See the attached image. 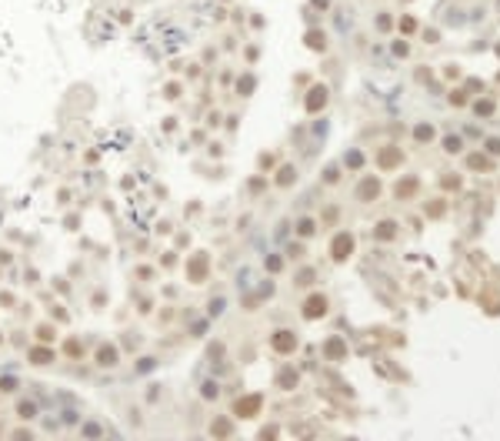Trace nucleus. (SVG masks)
I'll return each mask as SVG.
<instances>
[{
	"label": "nucleus",
	"instance_id": "nucleus-1",
	"mask_svg": "<svg viewBox=\"0 0 500 441\" xmlns=\"http://www.w3.org/2000/svg\"><path fill=\"white\" fill-rule=\"evenodd\" d=\"M260 404H263V398H260V395L237 398V404H234V415H237V418H254V415L260 411Z\"/></svg>",
	"mask_w": 500,
	"mask_h": 441
},
{
	"label": "nucleus",
	"instance_id": "nucleus-2",
	"mask_svg": "<svg viewBox=\"0 0 500 441\" xmlns=\"http://www.w3.org/2000/svg\"><path fill=\"white\" fill-rule=\"evenodd\" d=\"M327 314V298L324 294H310L307 301H304V318L307 321H317V318H324Z\"/></svg>",
	"mask_w": 500,
	"mask_h": 441
},
{
	"label": "nucleus",
	"instance_id": "nucleus-3",
	"mask_svg": "<svg viewBox=\"0 0 500 441\" xmlns=\"http://www.w3.org/2000/svg\"><path fill=\"white\" fill-rule=\"evenodd\" d=\"M350 254H353V237L350 234H337L333 244H330V257L333 261H347Z\"/></svg>",
	"mask_w": 500,
	"mask_h": 441
},
{
	"label": "nucleus",
	"instance_id": "nucleus-4",
	"mask_svg": "<svg viewBox=\"0 0 500 441\" xmlns=\"http://www.w3.org/2000/svg\"><path fill=\"white\" fill-rule=\"evenodd\" d=\"M270 345H274V351H280V354H290L297 348V334L294 331H277L274 338H270Z\"/></svg>",
	"mask_w": 500,
	"mask_h": 441
},
{
	"label": "nucleus",
	"instance_id": "nucleus-5",
	"mask_svg": "<svg viewBox=\"0 0 500 441\" xmlns=\"http://www.w3.org/2000/svg\"><path fill=\"white\" fill-rule=\"evenodd\" d=\"M324 104H327V87H310V94H307V104H304V107H307L310 114H317Z\"/></svg>",
	"mask_w": 500,
	"mask_h": 441
},
{
	"label": "nucleus",
	"instance_id": "nucleus-6",
	"mask_svg": "<svg viewBox=\"0 0 500 441\" xmlns=\"http://www.w3.org/2000/svg\"><path fill=\"white\" fill-rule=\"evenodd\" d=\"M187 271H190V281H194V284H200V281H204V274H207V257H204V254H197V257L187 264Z\"/></svg>",
	"mask_w": 500,
	"mask_h": 441
},
{
	"label": "nucleus",
	"instance_id": "nucleus-7",
	"mask_svg": "<svg viewBox=\"0 0 500 441\" xmlns=\"http://www.w3.org/2000/svg\"><path fill=\"white\" fill-rule=\"evenodd\" d=\"M97 365L113 368V365H117V348H113V345H104L100 351H97Z\"/></svg>",
	"mask_w": 500,
	"mask_h": 441
},
{
	"label": "nucleus",
	"instance_id": "nucleus-8",
	"mask_svg": "<svg viewBox=\"0 0 500 441\" xmlns=\"http://www.w3.org/2000/svg\"><path fill=\"white\" fill-rule=\"evenodd\" d=\"M54 358H57L54 348H34V351H30V361H34V365H50Z\"/></svg>",
	"mask_w": 500,
	"mask_h": 441
},
{
	"label": "nucleus",
	"instance_id": "nucleus-9",
	"mask_svg": "<svg viewBox=\"0 0 500 441\" xmlns=\"http://www.w3.org/2000/svg\"><path fill=\"white\" fill-rule=\"evenodd\" d=\"M377 191H380V184H377L373 177H367V181L360 184V191H357V197H360V201H370V197H377Z\"/></svg>",
	"mask_w": 500,
	"mask_h": 441
},
{
	"label": "nucleus",
	"instance_id": "nucleus-10",
	"mask_svg": "<svg viewBox=\"0 0 500 441\" xmlns=\"http://www.w3.org/2000/svg\"><path fill=\"white\" fill-rule=\"evenodd\" d=\"M393 164H400V151H393V147H390V151L380 154V167H393Z\"/></svg>",
	"mask_w": 500,
	"mask_h": 441
},
{
	"label": "nucleus",
	"instance_id": "nucleus-11",
	"mask_svg": "<svg viewBox=\"0 0 500 441\" xmlns=\"http://www.w3.org/2000/svg\"><path fill=\"white\" fill-rule=\"evenodd\" d=\"M307 47L324 50V47H327V37H324V34H317V30H310V34H307Z\"/></svg>",
	"mask_w": 500,
	"mask_h": 441
},
{
	"label": "nucleus",
	"instance_id": "nucleus-12",
	"mask_svg": "<svg viewBox=\"0 0 500 441\" xmlns=\"http://www.w3.org/2000/svg\"><path fill=\"white\" fill-rule=\"evenodd\" d=\"M17 411H20V418H34V415H37V404H34V401H20Z\"/></svg>",
	"mask_w": 500,
	"mask_h": 441
},
{
	"label": "nucleus",
	"instance_id": "nucleus-13",
	"mask_svg": "<svg viewBox=\"0 0 500 441\" xmlns=\"http://www.w3.org/2000/svg\"><path fill=\"white\" fill-rule=\"evenodd\" d=\"M327 354H330V358H344V341H340V338H333L330 345H327Z\"/></svg>",
	"mask_w": 500,
	"mask_h": 441
},
{
	"label": "nucleus",
	"instance_id": "nucleus-14",
	"mask_svg": "<svg viewBox=\"0 0 500 441\" xmlns=\"http://www.w3.org/2000/svg\"><path fill=\"white\" fill-rule=\"evenodd\" d=\"M417 191V181H404V184H397V197H407V194Z\"/></svg>",
	"mask_w": 500,
	"mask_h": 441
},
{
	"label": "nucleus",
	"instance_id": "nucleus-15",
	"mask_svg": "<svg viewBox=\"0 0 500 441\" xmlns=\"http://www.w3.org/2000/svg\"><path fill=\"white\" fill-rule=\"evenodd\" d=\"M413 137H417V140H430V137H434V127H430V124H420V127L413 131Z\"/></svg>",
	"mask_w": 500,
	"mask_h": 441
},
{
	"label": "nucleus",
	"instance_id": "nucleus-16",
	"mask_svg": "<svg viewBox=\"0 0 500 441\" xmlns=\"http://www.w3.org/2000/svg\"><path fill=\"white\" fill-rule=\"evenodd\" d=\"M297 231H300V237H310V234H314V221H310V217H304V221L297 224Z\"/></svg>",
	"mask_w": 500,
	"mask_h": 441
},
{
	"label": "nucleus",
	"instance_id": "nucleus-17",
	"mask_svg": "<svg viewBox=\"0 0 500 441\" xmlns=\"http://www.w3.org/2000/svg\"><path fill=\"white\" fill-rule=\"evenodd\" d=\"M377 237H384V241H387V237H393V224H390V221H384V224L377 228Z\"/></svg>",
	"mask_w": 500,
	"mask_h": 441
},
{
	"label": "nucleus",
	"instance_id": "nucleus-18",
	"mask_svg": "<svg viewBox=\"0 0 500 441\" xmlns=\"http://www.w3.org/2000/svg\"><path fill=\"white\" fill-rule=\"evenodd\" d=\"M277 384H283V388H290V384H297V374H294V371H283V374L277 378Z\"/></svg>",
	"mask_w": 500,
	"mask_h": 441
},
{
	"label": "nucleus",
	"instance_id": "nucleus-19",
	"mask_svg": "<svg viewBox=\"0 0 500 441\" xmlns=\"http://www.w3.org/2000/svg\"><path fill=\"white\" fill-rule=\"evenodd\" d=\"M37 334H40V341H50V338H54L57 331H54L50 325H40V327H37Z\"/></svg>",
	"mask_w": 500,
	"mask_h": 441
},
{
	"label": "nucleus",
	"instance_id": "nucleus-20",
	"mask_svg": "<svg viewBox=\"0 0 500 441\" xmlns=\"http://www.w3.org/2000/svg\"><path fill=\"white\" fill-rule=\"evenodd\" d=\"M444 147H447L450 154H454V151H460V137H447V140H444Z\"/></svg>",
	"mask_w": 500,
	"mask_h": 441
},
{
	"label": "nucleus",
	"instance_id": "nucleus-21",
	"mask_svg": "<svg viewBox=\"0 0 500 441\" xmlns=\"http://www.w3.org/2000/svg\"><path fill=\"white\" fill-rule=\"evenodd\" d=\"M470 167H490V161L480 157V154H474V157H470Z\"/></svg>",
	"mask_w": 500,
	"mask_h": 441
},
{
	"label": "nucleus",
	"instance_id": "nucleus-22",
	"mask_svg": "<svg viewBox=\"0 0 500 441\" xmlns=\"http://www.w3.org/2000/svg\"><path fill=\"white\" fill-rule=\"evenodd\" d=\"M290 177H294V167H283L280 177H277V184H290Z\"/></svg>",
	"mask_w": 500,
	"mask_h": 441
},
{
	"label": "nucleus",
	"instance_id": "nucleus-23",
	"mask_svg": "<svg viewBox=\"0 0 500 441\" xmlns=\"http://www.w3.org/2000/svg\"><path fill=\"white\" fill-rule=\"evenodd\" d=\"M490 111H494V104H490V100H483V104H477V114H490Z\"/></svg>",
	"mask_w": 500,
	"mask_h": 441
},
{
	"label": "nucleus",
	"instance_id": "nucleus-24",
	"mask_svg": "<svg viewBox=\"0 0 500 441\" xmlns=\"http://www.w3.org/2000/svg\"><path fill=\"white\" fill-rule=\"evenodd\" d=\"M204 398H217V384H204Z\"/></svg>",
	"mask_w": 500,
	"mask_h": 441
},
{
	"label": "nucleus",
	"instance_id": "nucleus-25",
	"mask_svg": "<svg viewBox=\"0 0 500 441\" xmlns=\"http://www.w3.org/2000/svg\"><path fill=\"white\" fill-rule=\"evenodd\" d=\"M314 3H320V7H327V0H314Z\"/></svg>",
	"mask_w": 500,
	"mask_h": 441
},
{
	"label": "nucleus",
	"instance_id": "nucleus-26",
	"mask_svg": "<svg viewBox=\"0 0 500 441\" xmlns=\"http://www.w3.org/2000/svg\"><path fill=\"white\" fill-rule=\"evenodd\" d=\"M0 341H3V338H0Z\"/></svg>",
	"mask_w": 500,
	"mask_h": 441
}]
</instances>
